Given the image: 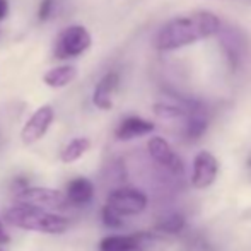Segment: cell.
Masks as SVG:
<instances>
[{
  "mask_svg": "<svg viewBox=\"0 0 251 251\" xmlns=\"http://www.w3.org/2000/svg\"><path fill=\"white\" fill-rule=\"evenodd\" d=\"M221 29V19L214 12L197 10L188 16L175 17L159 29L154 45L159 51H173L200 40L214 36Z\"/></svg>",
  "mask_w": 251,
  "mask_h": 251,
  "instance_id": "obj_1",
  "label": "cell"
},
{
  "mask_svg": "<svg viewBox=\"0 0 251 251\" xmlns=\"http://www.w3.org/2000/svg\"><path fill=\"white\" fill-rule=\"evenodd\" d=\"M9 224L21 227L24 231L43 232V234H62L70 227V221L65 215L51 214L45 208H38L33 205L19 203L10 207L3 214Z\"/></svg>",
  "mask_w": 251,
  "mask_h": 251,
  "instance_id": "obj_2",
  "label": "cell"
},
{
  "mask_svg": "<svg viewBox=\"0 0 251 251\" xmlns=\"http://www.w3.org/2000/svg\"><path fill=\"white\" fill-rule=\"evenodd\" d=\"M93 43L89 31L84 26H70L65 27L62 33L58 34L55 41V53L56 58L65 60V58H75V56L82 55L87 51Z\"/></svg>",
  "mask_w": 251,
  "mask_h": 251,
  "instance_id": "obj_3",
  "label": "cell"
},
{
  "mask_svg": "<svg viewBox=\"0 0 251 251\" xmlns=\"http://www.w3.org/2000/svg\"><path fill=\"white\" fill-rule=\"evenodd\" d=\"M19 203L33 205L38 208H50V210H62L69 205L65 193L55 188H43V186H24L17 192Z\"/></svg>",
  "mask_w": 251,
  "mask_h": 251,
  "instance_id": "obj_4",
  "label": "cell"
},
{
  "mask_svg": "<svg viewBox=\"0 0 251 251\" xmlns=\"http://www.w3.org/2000/svg\"><path fill=\"white\" fill-rule=\"evenodd\" d=\"M108 205L123 217L137 215L146 210L147 195L137 188H116L108 195Z\"/></svg>",
  "mask_w": 251,
  "mask_h": 251,
  "instance_id": "obj_5",
  "label": "cell"
},
{
  "mask_svg": "<svg viewBox=\"0 0 251 251\" xmlns=\"http://www.w3.org/2000/svg\"><path fill=\"white\" fill-rule=\"evenodd\" d=\"M53 120H55V111L50 104H45L41 108H38L33 113L29 120L26 122V125L23 126V132H21V140L26 146L31 144H36L38 140H41L47 135L48 128L51 126Z\"/></svg>",
  "mask_w": 251,
  "mask_h": 251,
  "instance_id": "obj_6",
  "label": "cell"
},
{
  "mask_svg": "<svg viewBox=\"0 0 251 251\" xmlns=\"http://www.w3.org/2000/svg\"><path fill=\"white\" fill-rule=\"evenodd\" d=\"M147 151H149L151 157L159 166H162L168 173L176 176H181L185 173L183 161L171 149V146H169L166 139H162V137H152V139H149V142H147Z\"/></svg>",
  "mask_w": 251,
  "mask_h": 251,
  "instance_id": "obj_7",
  "label": "cell"
},
{
  "mask_svg": "<svg viewBox=\"0 0 251 251\" xmlns=\"http://www.w3.org/2000/svg\"><path fill=\"white\" fill-rule=\"evenodd\" d=\"M219 175V162L210 152L200 151L193 159V173H192V185L195 188H208L217 179Z\"/></svg>",
  "mask_w": 251,
  "mask_h": 251,
  "instance_id": "obj_8",
  "label": "cell"
},
{
  "mask_svg": "<svg viewBox=\"0 0 251 251\" xmlns=\"http://www.w3.org/2000/svg\"><path fill=\"white\" fill-rule=\"evenodd\" d=\"M120 84V74L118 72H108L106 75L101 77V80L98 82L96 89L93 94V102L96 108L100 109H108L113 108V94L118 89Z\"/></svg>",
  "mask_w": 251,
  "mask_h": 251,
  "instance_id": "obj_9",
  "label": "cell"
},
{
  "mask_svg": "<svg viewBox=\"0 0 251 251\" xmlns=\"http://www.w3.org/2000/svg\"><path fill=\"white\" fill-rule=\"evenodd\" d=\"M185 137L188 140H199L208 128L207 111L201 108V104L195 102L188 108L185 118Z\"/></svg>",
  "mask_w": 251,
  "mask_h": 251,
  "instance_id": "obj_10",
  "label": "cell"
},
{
  "mask_svg": "<svg viewBox=\"0 0 251 251\" xmlns=\"http://www.w3.org/2000/svg\"><path fill=\"white\" fill-rule=\"evenodd\" d=\"M154 128L155 125L152 122H147V120L140 118V116H128L118 125L115 135L118 140H132L154 132Z\"/></svg>",
  "mask_w": 251,
  "mask_h": 251,
  "instance_id": "obj_11",
  "label": "cell"
},
{
  "mask_svg": "<svg viewBox=\"0 0 251 251\" xmlns=\"http://www.w3.org/2000/svg\"><path fill=\"white\" fill-rule=\"evenodd\" d=\"M65 197L70 205H77V207L87 205L94 199V185L87 178H74L67 185Z\"/></svg>",
  "mask_w": 251,
  "mask_h": 251,
  "instance_id": "obj_12",
  "label": "cell"
},
{
  "mask_svg": "<svg viewBox=\"0 0 251 251\" xmlns=\"http://www.w3.org/2000/svg\"><path fill=\"white\" fill-rule=\"evenodd\" d=\"M133 251H166L169 248V239L161 232L139 231L133 232Z\"/></svg>",
  "mask_w": 251,
  "mask_h": 251,
  "instance_id": "obj_13",
  "label": "cell"
},
{
  "mask_svg": "<svg viewBox=\"0 0 251 251\" xmlns=\"http://www.w3.org/2000/svg\"><path fill=\"white\" fill-rule=\"evenodd\" d=\"M77 77V69L74 65H62L51 69L45 74L43 80L47 86L53 87V89H60V87L69 86L70 82H74Z\"/></svg>",
  "mask_w": 251,
  "mask_h": 251,
  "instance_id": "obj_14",
  "label": "cell"
},
{
  "mask_svg": "<svg viewBox=\"0 0 251 251\" xmlns=\"http://www.w3.org/2000/svg\"><path fill=\"white\" fill-rule=\"evenodd\" d=\"M186 227V219L181 212H169L155 222V231L164 236H176Z\"/></svg>",
  "mask_w": 251,
  "mask_h": 251,
  "instance_id": "obj_15",
  "label": "cell"
},
{
  "mask_svg": "<svg viewBox=\"0 0 251 251\" xmlns=\"http://www.w3.org/2000/svg\"><path fill=\"white\" fill-rule=\"evenodd\" d=\"M91 149V140L86 137H77V139L70 140L65 147L60 152V159H62L65 164H72V162L79 161L87 151Z\"/></svg>",
  "mask_w": 251,
  "mask_h": 251,
  "instance_id": "obj_16",
  "label": "cell"
},
{
  "mask_svg": "<svg viewBox=\"0 0 251 251\" xmlns=\"http://www.w3.org/2000/svg\"><path fill=\"white\" fill-rule=\"evenodd\" d=\"M217 34H221V45L224 48L226 55H227L229 62H231V67L236 69L239 58H241V45H239L238 38H236L234 33H227L226 29H222V26Z\"/></svg>",
  "mask_w": 251,
  "mask_h": 251,
  "instance_id": "obj_17",
  "label": "cell"
},
{
  "mask_svg": "<svg viewBox=\"0 0 251 251\" xmlns=\"http://www.w3.org/2000/svg\"><path fill=\"white\" fill-rule=\"evenodd\" d=\"M100 251H133L132 236H106L100 243Z\"/></svg>",
  "mask_w": 251,
  "mask_h": 251,
  "instance_id": "obj_18",
  "label": "cell"
},
{
  "mask_svg": "<svg viewBox=\"0 0 251 251\" xmlns=\"http://www.w3.org/2000/svg\"><path fill=\"white\" fill-rule=\"evenodd\" d=\"M154 113L159 118L164 120H176V118H185L188 109L185 106H176V104H164V102H159L154 104Z\"/></svg>",
  "mask_w": 251,
  "mask_h": 251,
  "instance_id": "obj_19",
  "label": "cell"
},
{
  "mask_svg": "<svg viewBox=\"0 0 251 251\" xmlns=\"http://www.w3.org/2000/svg\"><path fill=\"white\" fill-rule=\"evenodd\" d=\"M101 221L109 229H122L123 227V215L118 214L115 208H111L108 203L101 210Z\"/></svg>",
  "mask_w": 251,
  "mask_h": 251,
  "instance_id": "obj_20",
  "label": "cell"
},
{
  "mask_svg": "<svg viewBox=\"0 0 251 251\" xmlns=\"http://www.w3.org/2000/svg\"><path fill=\"white\" fill-rule=\"evenodd\" d=\"M55 3L56 0H41V5H40V12H38V17L40 21H48L53 14V9H55Z\"/></svg>",
  "mask_w": 251,
  "mask_h": 251,
  "instance_id": "obj_21",
  "label": "cell"
},
{
  "mask_svg": "<svg viewBox=\"0 0 251 251\" xmlns=\"http://www.w3.org/2000/svg\"><path fill=\"white\" fill-rule=\"evenodd\" d=\"M9 241H10V236H9V232L5 231V227H3L2 217H0V245H7Z\"/></svg>",
  "mask_w": 251,
  "mask_h": 251,
  "instance_id": "obj_22",
  "label": "cell"
},
{
  "mask_svg": "<svg viewBox=\"0 0 251 251\" xmlns=\"http://www.w3.org/2000/svg\"><path fill=\"white\" fill-rule=\"evenodd\" d=\"M9 14V2L7 0H0V21H3Z\"/></svg>",
  "mask_w": 251,
  "mask_h": 251,
  "instance_id": "obj_23",
  "label": "cell"
},
{
  "mask_svg": "<svg viewBox=\"0 0 251 251\" xmlns=\"http://www.w3.org/2000/svg\"><path fill=\"white\" fill-rule=\"evenodd\" d=\"M248 166H251V159H250V161H248Z\"/></svg>",
  "mask_w": 251,
  "mask_h": 251,
  "instance_id": "obj_24",
  "label": "cell"
},
{
  "mask_svg": "<svg viewBox=\"0 0 251 251\" xmlns=\"http://www.w3.org/2000/svg\"><path fill=\"white\" fill-rule=\"evenodd\" d=\"M0 251H3V250H0Z\"/></svg>",
  "mask_w": 251,
  "mask_h": 251,
  "instance_id": "obj_25",
  "label": "cell"
}]
</instances>
